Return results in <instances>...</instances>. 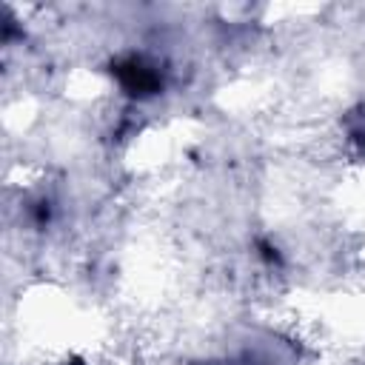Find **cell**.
Segmentation results:
<instances>
[{"mask_svg": "<svg viewBox=\"0 0 365 365\" xmlns=\"http://www.w3.org/2000/svg\"><path fill=\"white\" fill-rule=\"evenodd\" d=\"M117 77H120V86L134 94V97H148V94H157L163 80H160V71L145 63L143 57H128L120 68H117Z\"/></svg>", "mask_w": 365, "mask_h": 365, "instance_id": "1", "label": "cell"}]
</instances>
